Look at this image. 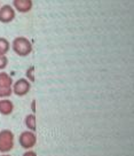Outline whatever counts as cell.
<instances>
[{"instance_id":"obj_11","label":"cell","mask_w":134,"mask_h":156,"mask_svg":"<svg viewBox=\"0 0 134 156\" xmlns=\"http://www.w3.org/2000/svg\"><path fill=\"white\" fill-rule=\"evenodd\" d=\"M12 94H13L12 87H2V86H0V98L6 99V98L10 97Z\"/></svg>"},{"instance_id":"obj_5","label":"cell","mask_w":134,"mask_h":156,"mask_svg":"<svg viewBox=\"0 0 134 156\" xmlns=\"http://www.w3.org/2000/svg\"><path fill=\"white\" fill-rule=\"evenodd\" d=\"M15 9L9 5H5L0 8V22L1 23H10L15 19Z\"/></svg>"},{"instance_id":"obj_10","label":"cell","mask_w":134,"mask_h":156,"mask_svg":"<svg viewBox=\"0 0 134 156\" xmlns=\"http://www.w3.org/2000/svg\"><path fill=\"white\" fill-rule=\"evenodd\" d=\"M10 49V43L4 37H0V55H6Z\"/></svg>"},{"instance_id":"obj_3","label":"cell","mask_w":134,"mask_h":156,"mask_svg":"<svg viewBox=\"0 0 134 156\" xmlns=\"http://www.w3.org/2000/svg\"><path fill=\"white\" fill-rule=\"evenodd\" d=\"M19 144L24 149H31L37 144V136L32 131H24L19 136Z\"/></svg>"},{"instance_id":"obj_4","label":"cell","mask_w":134,"mask_h":156,"mask_svg":"<svg viewBox=\"0 0 134 156\" xmlns=\"http://www.w3.org/2000/svg\"><path fill=\"white\" fill-rule=\"evenodd\" d=\"M30 88H31V83L29 80L26 78H21L13 83L12 90H13V93L17 97H24L30 92Z\"/></svg>"},{"instance_id":"obj_12","label":"cell","mask_w":134,"mask_h":156,"mask_svg":"<svg viewBox=\"0 0 134 156\" xmlns=\"http://www.w3.org/2000/svg\"><path fill=\"white\" fill-rule=\"evenodd\" d=\"M8 66V58L6 55H0V70H4Z\"/></svg>"},{"instance_id":"obj_6","label":"cell","mask_w":134,"mask_h":156,"mask_svg":"<svg viewBox=\"0 0 134 156\" xmlns=\"http://www.w3.org/2000/svg\"><path fill=\"white\" fill-rule=\"evenodd\" d=\"M13 8L19 13H29L32 9V0H13Z\"/></svg>"},{"instance_id":"obj_13","label":"cell","mask_w":134,"mask_h":156,"mask_svg":"<svg viewBox=\"0 0 134 156\" xmlns=\"http://www.w3.org/2000/svg\"><path fill=\"white\" fill-rule=\"evenodd\" d=\"M34 67H30V68L26 70V79H28L29 82H34Z\"/></svg>"},{"instance_id":"obj_8","label":"cell","mask_w":134,"mask_h":156,"mask_svg":"<svg viewBox=\"0 0 134 156\" xmlns=\"http://www.w3.org/2000/svg\"><path fill=\"white\" fill-rule=\"evenodd\" d=\"M24 123H25L26 127L29 129V131L36 132V130H37V121H36V116L34 114H30V115L25 117Z\"/></svg>"},{"instance_id":"obj_9","label":"cell","mask_w":134,"mask_h":156,"mask_svg":"<svg viewBox=\"0 0 134 156\" xmlns=\"http://www.w3.org/2000/svg\"><path fill=\"white\" fill-rule=\"evenodd\" d=\"M0 86L2 87H12L13 86V78L7 73H0Z\"/></svg>"},{"instance_id":"obj_1","label":"cell","mask_w":134,"mask_h":156,"mask_svg":"<svg viewBox=\"0 0 134 156\" xmlns=\"http://www.w3.org/2000/svg\"><path fill=\"white\" fill-rule=\"evenodd\" d=\"M12 48L19 56H28L32 52V44L25 37H17L13 40Z\"/></svg>"},{"instance_id":"obj_2","label":"cell","mask_w":134,"mask_h":156,"mask_svg":"<svg viewBox=\"0 0 134 156\" xmlns=\"http://www.w3.org/2000/svg\"><path fill=\"white\" fill-rule=\"evenodd\" d=\"M14 147V133L10 130H2L0 132V153L7 154Z\"/></svg>"},{"instance_id":"obj_15","label":"cell","mask_w":134,"mask_h":156,"mask_svg":"<svg viewBox=\"0 0 134 156\" xmlns=\"http://www.w3.org/2000/svg\"><path fill=\"white\" fill-rule=\"evenodd\" d=\"M1 156H10V155H8V154H4V155H1Z\"/></svg>"},{"instance_id":"obj_7","label":"cell","mask_w":134,"mask_h":156,"mask_svg":"<svg viewBox=\"0 0 134 156\" xmlns=\"http://www.w3.org/2000/svg\"><path fill=\"white\" fill-rule=\"evenodd\" d=\"M14 112V103L8 99L0 100V114L4 116H8Z\"/></svg>"},{"instance_id":"obj_14","label":"cell","mask_w":134,"mask_h":156,"mask_svg":"<svg viewBox=\"0 0 134 156\" xmlns=\"http://www.w3.org/2000/svg\"><path fill=\"white\" fill-rule=\"evenodd\" d=\"M23 156H37V154L32 151H26V153H24Z\"/></svg>"}]
</instances>
